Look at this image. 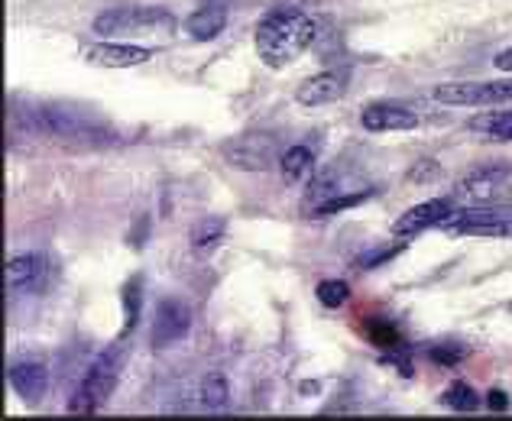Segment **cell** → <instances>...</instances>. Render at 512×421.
<instances>
[{
	"label": "cell",
	"instance_id": "obj_1",
	"mask_svg": "<svg viewBox=\"0 0 512 421\" xmlns=\"http://www.w3.org/2000/svg\"><path fill=\"white\" fill-rule=\"evenodd\" d=\"M318 39V23L299 7H276L256 23L253 46L256 56L269 69H286L295 59H302Z\"/></svg>",
	"mask_w": 512,
	"mask_h": 421
},
{
	"label": "cell",
	"instance_id": "obj_2",
	"mask_svg": "<svg viewBox=\"0 0 512 421\" xmlns=\"http://www.w3.org/2000/svg\"><path fill=\"white\" fill-rule=\"evenodd\" d=\"M175 17L169 10L159 7H111L94 17L91 30L101 39H117V43H127L133 36H159L166 39L175 33Z\"/></svg>",
	"mask_w": 512,
	"mask_h": 421
},
{
	"label": "cell",
	"instance_id": "obj_3",
	"mask_svg": "<svg viewBox=\"0 0 512 421\" xmlns=\"http://www.w3.org/2000/svg\"><path fill=\"white\" fill-rule=\"evenodd\" d=\"M124 370V341H114L111 347H104L94 363L88 366V373L78 383L75 396L69 399L72 415H94L101 405L111 399V392L117 386V376Z\"/></svg>",
	"mask_w": 512,
	"mask_h": 421
},
{
	"label": "cell",
	"instance_id": "obj_4",
	"mask_svg": "<svg viewBox=\"0 0 512 421\" xmlns=\"http://www.w3.org/2000/svg\"><path fill=\"white\" fill-rule=\"evenodd\" d=\"M512 195V166L509 162H487L470 169L454 185L451 198L457 205H500Z\"/></svg>",
	"mask_w": 512,
	"mask_h": 421
},
{
	"label": "cell",
	"instance_id": "obj_5",
	"mask_svg": "<svg viewBox=\"0 0 512 421\" xmlns=\"http://www.w3.org/2000/svg\"><path fill=\"white\" fill-rule=\"evenodd\" d=\"M451 237H512V208L509 205H464L441 224Z\"/></svg>",
	"mask_w": 512,
	"mask_h": 421
},
{
	"label": "cell",
	"instance_id": "obj_6",
	"mask_svg": "<svg viewBox=\"0 0 512 421\" xmlns=\"http://www.w3.org/2000/svg\"><path fill=\"white\" fill-rule=\"evenodd\" d=\"M431 98L444 107H493L512 101V78L496 81H448L431 91Z\"/></svg>",
	"mask_w": 512,
	"mask_h": 421
},
{
	"label": "cell",
	"instance_id": "obj_7",
	"mask_svg": "<svg viewBox=\"0 0 512 421\" xmlns=\"http://www.w3.org/2000/svg\"><path fill=\"white\" fill-rule=\"evenodd\" d=\"M224 159L231 162L234 169L240 172H266L273 162L282 156L279 153V140L276 133H266V130H250V133H240V137L227 140L221 146Z\"/></svg>",
	"mask_w": 512,
	"mask_h": 421
},
{
	"label": "cell",
	"instance_id": "obj_8",
	"mask_svg": "<svg viewBox=\"0 0 512 421\" xmlns=\"http://www.w3.org/2000/svg\"><path fill=\"white\" fill-rule=\"evenodd\" d=\"M457 208H461V205H457L454 198H431V201H422V205L402 211L396 221H393V230H389V234H393L396 240L419 237V234H425V230H431V227H441Z\"/></svg>",
	"mask_w": 512,
	"mask_h": 421
},
{
	"label": "cell",
	"instance_id": "obj_9",
	"mask_svg": "<svg viewBox=\"0 0 512 421\" xmlns=\"http://www.w3.org/2000/svg\"><path fill=\"white\" fill-rule=\"evenodd\" d=\"M188 328H192V308H188V302H182V298H159L150 324L153 347L163 350L169 344H179Z\"/></svg>",
	"mask_w": 512,
	"mask_h": 421
},
{
	"label": "cell",
	"instance_id": "obj_10",
	"mask_svg": "<svg viewBox=\"0 0 512 421\" xmlns=\"http://www.w3.org/2000/svg\"><path fill=\"white\" fill-rule=\"evenodd\" d=\"M360 124H363V130H370V133H409V130H415L422 124V117L406 104L376 101L370 107H363Z\"/></svg>",
	"mask_w": 512,
	"mask_h": 421
},
{
	"label": "cell",
	"instance_id": "obj_11",
	"mask_svg": "<svg viewBox=\"0 0 512 421\" xmlns=\"http://www.w3.org/2000/svg\"><path fill=\"white\" fill-rule=\"evenodd\" d=\"M153 52L137 43H117V39H104V43L85 46V62L98 65V69H137V65L150 62Z\"/></svg>",
	"mask_w": 512,
	"mask_h": 421
},
{
	"label": "cell",
	"instance_id": "obj_12",
	"mask_svg": "<svg viewBox=\"0 0 512 421\" xmlns=\"http://www.w3.org/2000/svg\"><path fill=\"white\" fill-rule=\"evenodd\" d=\"M347 91V72H318L312 78H305L299 88H295V101L305 104V107H325L341 101Z\"/></svg>",
	"mask_w": 512,
	"mask_h": 421
},
{
	"label": "cell",
	"instance_id": "obj_13",
	"mask_svg": "<svg viewBox=\"0 0 512 421\" xmlns=\"http://www.w3.org/2000/svg\"><path fill=\"white\" fill-rule=\"evenodd\" d=\"M49 273V263L43 253H20L7 260V285L10 292L26 295V292H39L46 282Z\"/></svg>",
	"mask_w": 512,
	"mask_h": 421
},
{
	"label": "cell",
	"instance_id": "obj_14",
	"mask_svg": "<svg viewBox=\"0 0 512 421\" xmlns=\"http://www.w3.org/2000/svg\"><path fill=\"white\" fill-rule=\"evenodd\" d=\"M10 386L26 402L36 405L49 392V366L43 360H20L10 366Z\"/></svg>",
	"mask_w": 512,
	"mask_h": 421
},
{
	"label": "cell",
	"instance_id": "obj_15",
	"mask_svg": "<svg viewBox=\"0 0 512 421\" xmlns=\"http://www.w3.org/2000/svg\"><path fill=\"white\" fill-rule=\"evenodd\" d=\"M279 172H282V182L286 185H302V182H312V172H315V153L302 143L286 146L279 156Z\"/></svg>",
	"mask_w": 512,
	"mask_h": 421
},
{
	"label": "cell",
	"instance_id": "obj_16",
	"mask_svg": "<svg viewBox=\"0 0 512 421\" xmlns=\"http://www.w3.org/2000/svg\"><path fill=\"white\" fill-rule=\"evenodd\" d=\"M185 33L198 39V43H211V39H218L224 33V26H227V10L218 7V4H208V7H201L195 10L192 17H188L185 23Z\"/></svg>",
	"mask_w": 512,
	"mask_h": 421
},
{
	"label": "cell",
	"instance_id": "obj_17",
	"mask_svg": "<svg viewBox=\"0 0 512 421\" xmlns=\"http://www.w3.org/2000/svg\"><path fill=\"white\" fill-rule=\"evenodd\" d=\"M467 130L477 133V137L487 140H500L512 143V111H483L467 120Z\"/></svg>",
	"mask_w": 512,
	"mask_h": 421
},
{
	"label": "cell",
	"instance_id": "obj_18",
	"mask_svg": "<svg viewBox=\"0 0 512 421\" xmlns=\"http://www.w3.org/2000/svg\"><path fill=\"white\" fill-rule=\"evenodd\" d=\"M441 405L444 409H451V412H477L483 399H480V392L464 383V379H457V383H451L448 389L441 392Z\"/></svg>",
	"mask_w": 512,
	"mask_h": 421
},
{
	"label": "cell",
	"instance_id": "obj_19",
	"mask_svg": "<svg viewBox=\"0 0 512 421\" xmlns=\"http://www.w3.org/2000/svg\"><path fill=\"white\" fill-rule=\"evenodd\" d=\"M227 234V221L224 217H205L192 227V250L195 253H211Z\"/></svg>",
	"mask_w": 512,
	"mask_h": 421
},
{
	"label": "cell",
	"instance_id": "obj_20",
	"mask_svg": "<svg viewBox=\"0 0 512 421\" xmlns=\"http://www.w3.org/2000/svg\"><path fill=\"white\" fill-rule=\"evenodd\" d=\"M201 405L211 412H221L231 405V386H227V379L221 373H208L201 379Z\"/></svg>",
	"mask_w": 512,
	"mask_h": 421
},
{
	"label": "cell",
	"instance_id": "obj_21",
	"mask_svg": "<svg viewBox=\"0 0 512 421\" xmlns=\"http://www.w3.org/2000/svg\"><path fill=\"white\" fill-rule=\"evenodd\" d=\"M350 298V285L344 279H325L318 282V302L325 308H341Z\"/></svg>",
	"mask_w": 512,
	"mask_h": 421
},
{
	"label": "cell",
	"instance_id": "obj_22",
	"mask_svg": "<svg viewBox=\"0 0 512 421\" xmlns=\"http://www.w3.org/2000/svg\"><path fill=\"white\" fill-rule=\"evenodd\" d=\"M467 347L464 344H457V341H441V344H435L428 350V357L435 360L438 366H457L464 357H467Z\"/></svg>",
	"mask_w": 512,
	"mask_h": 421
},
{
	"label": "cell",
	"instance_id": "obj_23",
	"mask_svg": "<svg viewBox=\"0 0 512 421\" xmlns=\"http://www.w3.org/2000/svg\"><path fill=\"white\" fill-rule=\"evenodd\" d=\"M367 337L373 344H380V347H399L402 344V334L393 328V324H383V321H373L370 328H367Z\"/></svg>",
	"mask_w": 512,
	"mask_h": 421
},
{
	"label": "cell",
	"instance_id": "obj_24",
	"mask_svg": "<svg viewBox=\"0 0 512 421\" xmlns=\"http://www.w3.org/2000/svg\"><path fill=\"white\" fill-rule=\"evenodd\" d=\"M406 179L412 185H428V182H438L441 179V166L435 159H422V162H415V166L409 169Z\"/></svg>",
	"mask_w": 512,
	"mask_h": 421
},
{
	"label": "cell",
	"instance_id": "obj_25",
	"mask_svg": "<svg viewBox=\"0 0 512 421\" xmlns=\"http://www.w3.org/2000/svg\"><path fill=\"white\" fill-rule=\"evenodd\" d=\"M487 409L490 412H506L509 409V399H506V392L503 389H493L490 396H487Z\"/></svg>",
	"mask_w": 512,
	"mask_h": 421
},
{
	"label": "cell",
	"instance_id": "obj_26",
	"mask_svg": "<svg viewBox=\"0 0 512 421\" xmlns=\"http://www.w3.org/2000/svg\"><path fill=\"white\" fill-rule=\"evenodd\" d=\"M493 65H496V69H500V72H509V75H512V46H509V49H503V52H496Z\"/></svg>",
	"mask_w": 512,
	"mask_h": 421
},
{
	"label": "cell",
	"instance_id": "obj_27",
	"mask_svg": "<svg viewBox=\"0 0 512 421\" xmlns=\"http://www.w3.org/2000/svg\"><path fill=\"white\" fill-rule=\"evenodd\" d=\"M509 315H512V302H509Z\"/></svg>",
	"mask_w": 512,
	"mask_h": 421
}]
</instances>
